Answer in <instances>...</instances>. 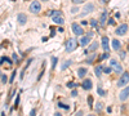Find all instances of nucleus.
<instances>
[{
    "label": "nucleus",
    "mask_w": 129,
    "mask_h": 116,
    "mask_svg": "<svg viewBox=\"0 0 129 116\" xmlns=\"http://www.w3.org/2000/svg\"><path fill=\"white\" fill-rule=\"evenodd\" d=\"M55 65H57V58L53 57V58H52V68H53V70L55 68Z\"/></svg>",
    "instance_id": "obj_24"
},
{
    "label": "nucleus",
    "mask_w": 129,
    "mask_h": 116,
    "mask_svg": "<svg viewBox=\"0 0 129 116\" xmlns=\"http://www.w3.org/2000/svg\"><path fill=\"white\" fill-rule=\"evenodd\" d=\"M129 83V72H124L117 81V86H125Z\"/></svg>",
    "instance_id": "obj_2"
},
{
    "label": "nucleus",
    "mask_w": 129,
    "mask_h": 116,
    "mask_svg": "<svg viewBox=\"0 0 129 116\" xmlns=\"http://www.w3.org/2000/svg\"><path fill=\"white\" fill-rule=\"evenodd\" d=\"M102 106H103V103H102V102H98V103H97V106H96V111L99 112L101 110H102Z\"/></svg>",
    "instance_id": "obj_22"
},
{
    "label": "nucleus",
    "mask_w": 129,
    "mask_h": 116,
    "mask_svg": "<svg viewBox=\"0 0 129 116\" xmlns=\"http://www.w3.org/2000/svg\"><path fill=\"white\" fill-rule=\"evenodd\" d=\"M14 76H16V71H13V75H12V77H10V81H13Z\"/></svg>",
    "instance_id": "obj_35"
},
{
    "label": "nucleus",
    "mask_w": 129,
    "mask_h": 116,
    "mask_svg": "<svg viewBox=\"0 0 129 116\" xmlns=\"http://www.w3.org/2000/svg\"><path fill=\"white\" fill-rule=\"evenodd\" d=\"M53 22L57 23V25H63V23H65V19H63L62 16H55V17H53Z\"/></svg>",
    "instance_id": "obj_12"
},
{
    "label": "nucleus",
    "mask_w": 129,
    "mask_h": 116,
    "mask_svg": "<svg viewBox=\"0 0 129 116\" xmlns=\"http://www.w3.org/2000/svg\"><path fill=\"white\" fill-rule=\"evenodd\" d=\"M111 44H112V48H114L115 50H120V48H121V44H120V41H119L117 39H114V40H112V43H111Z\"/></svg>",
    "instance_id": "obj_14"
},
{
    "label": "nucleus",
    "mask_w": 129,
    "mask_h": 116,
    "mask_svg": "<svg viewBox=\"0 0 129 116\" xmlns=\"http://www.w3.org/2000/svg\"><path fill=\"white\" fill-rule=\"evenodd\" d=\"M71 12H72V13H76V12H77V8H72Z\"/></svg>",
    "instance_id": "obj_36"
},
{
    "label": "nucleus",
    "mask_w": 129,
    "mask_h": 116,
    "mask_svg": "<svg viewBox=\"0 0 129 116\" xmlns=\"http://www.w3.org/2000/svg\"><path fill=\"white\" fill-rule=\"evenodd\" d=\"M97 48H98V43H97V41H94V43L91 44V46H88V49H87L85 52H87V53H91V52H94Z\"/></svg>",
    "instance_id": "obj_13"
},
{
    "label": "nucleus",
    "mask_w": 129,
    "mask_h": 116,
    "mask_svg": "<svg viewBox=\"0 0 129 116\" xmlns=\"http://www.w3.org/2000/svg\"><path fill=\"white\" fill-rule=\"evenodd\" d=\"M71 28H72V31H74L75 35H83V28L80 25H77V23H72L71 25Z\"/></svg>",
    "instance_id": "obj_5"
},
{
    "label": "nucleus",
    "mask_w": 129,
    "mask_h": 116,
    "mask_svg": "<svg viewBox=\"0 0 129 116\" xmlns=\"http://www.w3.org/2000/svg\"><path fill=\"white\" fill-rule=\"evenodd\" d=\"M97 92H98V94H99V96H105V94H106V92H105L102 88H98Z\"/></svg>",
    "instance_id": "obj_25"
},
{
    "label": "nucleus",
    "mask_w": 129,
    "mask_h": 116,
    "mask_svg": "<svg viewBox=\"0 0 129 116\" xmlns=\"http://www.w3.org/2000/svg\"><path fill=\"white\" fill-rule=\"evenodd\" d=\"M71 96H72V97H76V96H77V92H76V90H72Z\"/></svg>",
    "instance_id": "obj_33"
},
{
    "label": "nucleus",
    "mask_w": 129,
    "mask_h": 116,
    "mask_svg": "<svg viewBox=\"0 0 129 116\" xmlns=\"http://www.w3.org/2000/svg\"><path fill=\"white\" fill-rule=\"evenodd\" d=\"M7 81H8V79H7V75H3V83L5 84Z\"/></svg>",
    "instance_id": "obj_31"
},
{
    "label": "nucleus",
    "mask_w": 129,
    "mask_h": 116,
    "mask_svg": "<svg viewBox=\"0 0 129 116\" xmlns=\"http://www.w3.org/2000/svg\"><path fill=\"white\" fill-rule=\"evenodd\" d=\"M102 48L105 52H109L110 50V45H109V38L103 36L102 38Z\"/></svg>",
    "instance_id": "obj_10"
},
{
    "label": "nucleus",
    "mask_w": 129,
    "mask_h": 116,
    "mask_svg": "<svg viewBox=\"0 0 129 116\" xmlns=\"http://www.w3.org/2000/svg\"><path fill=\"white\" fill-rule=\"evenodd\" d=\"M91 26L96 27V26H97V21H96V19H92V21H91Z\"/></svg>",
    "instance_id": "obj_29"
},
{
    "label": "nucleus",
    "mask_w": 129,
    "mask_h": 116,
    "mask_svg": "<svg viewBox=\"0 0 129 116\" xmlns=\"http://www.w3.org/2000/svg\"><path fill=\"white\" fill-rule=\"evenodd\" d=\"M69 65H71V61H67V62H65V63H63V66H62V70H65L66 67H69Z\"/></svg>",
    "instance_id": "obj_27"
},
{
    "label": "nucleus",
    "mask_w": 129,
    "mask_h": 116,
    "mask_svg": "<svg viewBox=\"0 0 129 116\" xmlns=\"http://www.w3.org/2000/svg\"><path fill=\"white\" fill-rule=\"evenodd\" d=\"M111 71H112V67H111V66H105V67H103V72L110 74Z\"/></svg>",
    "instance_id": "obj_21"
},
{
    "label": "nucleus",
    "mask_w": 129,
    "mask_h": 116,
    "mask_svg": "<svg viewBox=\"0 0 129 116\" xmlns=\"http://www.w3.org/2000/svg\"><path fill=\"white\" fill-rule=\"evenodd\" d=\"M54 116H61V114H59V112H55V114H54Z\"/></svg>",
    "instance_id": "obj_37"
},
{
    "label": "nucleus",
    "mask_w": 129,
    "mask_h": 116,
    "mask_svg": "<svg viewBox=\"0 0 129 116\" xmlns=\"http://www.w3.org/2000/svg\"><path fill=\"white\" fill-rule=\"evenodd\" d=\"M49 17H55V16H62V12L61 10H52V12H49Z\"/></svg>",
    "instance_id": "obj_18"
},
{
    "label": "nucleus",
    "mask_w": 129,
    "mask_h": 116,
    "mask_svg": "<svg viewBox=\"0 0 129 116\" xmlns=\"http://www.w3.org/2000/svg\"><path fill=\"white\" fill-rule=\"evenodd\" d=\"M43 1H48V0H43Z\"/></svg>",
    "instance_id": "obj_40"
},
{
    "label": "nucleus",
    "mask_w": 129,
    "mask_h": 116,
    "mask_svg": "<svg viewBox=\"0 0 129 116\" xmlns=\"http://www.w3.org/2000/svg\"><path fill=\"white\" fill-rule=\"evenodd\" d=\"M110 66L112 67L116 72H119V74H120V72H123V67L119 65V63H117V61H116V59H114V58L110 61Z\"/></svg>",
    "instance_id": "obj_4"
},
{
    "label": "nucleus",
    "mask_w": 129,
    "mask_h": 116,
    "mask_svg": "<svg viewBox=\"0 0 129 116\" xmlns=\"http://www.w3.org/2000/svg\"><path fill=\"white\" fill-rule=\"evenodd\" d=\"M85 75H87V68H79V70H77V76H79V77H84V76H85Z\"/></svg>",
    "instance_id": "obj_16"
},
{
    "label": "nucleus",
    "mask_w": 129,
    "mask_h": 116,
    "mask_svg": "<svg viewBox=\"0 0 129 116\" xmlns=\"http://www.w3.org/2000/svg\"><path fill=\"white\" fill-rule=\"evenodd\" d=\"M128 31V25H120L119 27L116 28V35H125Z\"/></svg>",
    "instance_id": "obj_7"
},
{
    "label": "nucleus",
    "mask_w": 129,
    "mask_h": 116,
    "mask_svg": "<svg viewBox=\"0 0 129 116\" xmlns=\"http://www.w3.org/2000/svg\"><path fill=\"white\" fill-rule=\"evenodd\" d=\"M40 116H41V115H40Z\"/></svg>",
    "instance_id": "obj_41"
},
{
    "label": "nucleus",
    "mask_w": 129,
    "mask_h": 116,
    "mask_svg": "<svg viewBox=\"0 0 129 116\" xmlns=\"http://www.w3.org/2000/svg\"><path fill=\"white\" fill-rule=\"evenodd\" d=\"M80 43H81V45H88L89 43H91V36H84V38H81Z\"/></svg>",
    "instance_id": "obj_15"
},
{
    "label": "nucleus",
    "mask_w": 129,
    "mask_h": 116,
    "mask_svg": "<svg viewBox=\"0 0 129 116\" xmlns=\"http://www.w3.org/2000/svg\"><path fill=\"white\" fill-rule=\"evenodd\" d=\"M72 3L74 4H83V3H85V0H72Z\"/></svg>",
    "instance_id": "obj_26"
},
{
    "label": "nucleus",
    "mask_w": 129,
    "mask_h": 116,
    "mask_svg": "<svg viewBox=\"0 0 129 116\" xmlns=\"http://www.w3.org/2000/svg\"><path fill=\"white\" fill-rule=\"evenodd\" d=\"M129 97V86H127V88L124 90H121L120 92V94H119V98H120V101H127V98Z\"/></svg>",
    "instance_id": "obj_8"
},
{
    "label": "nucleus",
    "mask_w": 129,
    "mask_h": 116,
    "mask_svg": "<svg viewBox=\"0 0 129 116\" xmlns=\"http://www.w3.org/2000/svg\"><path fill=\"white\" fill-rule=\"evenodd\" d=\"M88 116H94V115H88Z\"/></svg>",
    "instance_id": "obj_39"
},
{
    "label": "nucleus",
    "mask_w": 129,
    "mask_h": 116,
    "mask_svg": "<svg viewBox=\"0 0 129 116\" xmlns=\"http://www.w3.org/2000/svg\"><path fill=\"white\" fill-rule=\"evenodd\" d=\"M17 21H18V23H19V25H26V22H27L26 14H23V13H19L18 16H17Z\"/></svg>",
    "instance_id": "obj_9"
},
{
    "label": "nucleus",
    "mask_w": 129,
    "mask_h": 116,
    "mask_svg": "<svg viewBox=\"0 0 129 116\" xmlns=\"http://www.w3.org/2000/svg\"><path fill=\"white\" fill-rule=\"evenodd\" d=\"M40 10H41V4L39 3V1H32V3L30 4V12H31V13L36 14V13H39Z\"/></svg>",
    "instance_id": "obj_3"
},
{
    "label": "nucleus",
    "mask_w": 129,
    "mask_h": 116,
    "mask_svg": "<svg viewBox=\"0 0 129 116\" xmlns=\"http://www.w3.org/2000/svg\"><path fill=\"white\" fill-rule=\"evenodd\" d=\"M81 85H83V88H84V89H87V90H89V89H92V80H89V79H87V80H84Z\"/></svg>",
    "instance_id": "obj_11"
},
{
    "label": "nucleus",
    "mask_w": 129,
    "mask_h": 116,
    "mask_svg": "<svg viewBox=\"0 0 129 116\" xmlns=\"http://www.w3.org/2000/svg\"><path fill=\"white\" fill-rule=\"evenodd\" d=\"M1 75H3V74H1V71H0V76H1Z\"/></svg>",
    "instance_id": "obj_38"
},
{
    "label": "nucleus",
    "mask_w": 129,
    "mask_h": 116,
    "mask_svg": "<svg viewBox=\"0 0 129 116\" xmlns=\"http://www.w3.org/2000/svg\"><path fill=\"white\" fill-rule=\"evenodd\" d=\"M114 23H115L114 18H110V19H109V25H114Z\"/></svg>",
    "instance_id": "obj_32"
},
{
    "label": "nucleus",
    "mask_w": 129,
    "mask_h": 116,
    "mask_svg": "<svg viewBox=\"0 0 129 116\" xmlns=\"http://www.w3.org/2000/svg\"><path fill=\"white\" fill-rule=\"evenodd\" d=\"M120 57L123 58V59H124V58H125V53H124V52H121V53H120Z\"/></svg>",
    "instance_id": "obj_34"
},
{
    "label": "nucleus",
    "mask_w": 129,
    "mask_h": 116,
    "mask_svg": "<svg viewBox=\"0 0 129 116\" xmlns=\"http://www.w3.org/2000/svg\"><path fill=\"white\" fill-rule=\"evenodd\" d=\"M88 103H89V107H92V104H93V98L92 97H88Z\"/></svg>",
    "instance_id": "obj_28"
},
{
    "label": "nucleus",
    "mask_w": 129,
    "mask_h": 116,
    "mask_svg": "<svg viewBox=\"0 0 129 116\" xmlns=\"http://www.w3.org/2000/svg\"><path fill=\"white\" fill-rule=\"evenodd\" d=\"M76 48H77V41L75 39H69V40H67V43H66V52H67V53L74 52Z\"/></svg>",
    "instance_id": "obj_1"
},
{
    "label": "nucleus",
    "mask_w": 129,
    "mask_h": 116,
    "mask_svg": "<svg viewBox=\"0 0 129 116\" xmlns=\"http://www.w3.org/2000/svg\"><path fill=\"white\" fill-rule=\"evenodd\" d=\"M67 86H69V88H75V86H77V85L74 84V83H69V84H67Z\"/></svg>",
    "instance_id": "obj_30"
},
{
    "label": "nucleus",
    "mask_w": 129,
    "mask_h": 116,
    "mask_svg": "<svg viewBox=\"0 0 129 116\" xmlns=\"http://www.w3.org/2000/svg\"><path fill=\"white\" fill-rule=\"evenodd\" d=\"M106 17H107V13H106V12H103L102 16H101V18H99L101 25H106Z\"/></svg>",
    "instance_id": "obj_19"
},
{
    "label": "nucleus",
    "mask_w": 129,
    "mask_h": 116,
    "mask_svg": "<svg viewBox=\"0 0 129 116\" xmlns=\"http://www.w3.org/2000/svg\"><path fill=\"white\" fill-rule=\"evenodd\" d=\"M109 56H110V54L107 53V52H106V53H103L102 56H101V57L98 58V59H99V61H103V59H106V58H109Z\"/></svg>",
    "instance_id": "obj_23"
},
{
    "label": "nucleus",
    "mask_w": 129,
    "mask_h": 116,
    "mask_svg": "<svg viewBox=\"0 0 129 116\" xmlns=\"http://www.w3.org/2000/svg\"><path fill=\"white\" fill-rule=\"evenodd\" d=\"M94 72H96V75L99 77L101 75H102V72H103V66H97L96 70H94Z\"/></svg>",
    "instance_id": "obj_17"
},
{
    "label": "nucleus",
    "mask_w": 129,
    "mask_h": 116,
    "mask_svg": "<svg viewBox=\"0 0 129 116\" xmlns=\"http://www.w3.org/2000/svg\"><path fill=\"white\" fill-rule=\"evenodd\" d=\"M58 107L66 110V111H69V110H70V106H69V104H63L62 102H58Z\"/></svg>",
    "instance_id": "obj_20"
},
{
    "label": "nucleus",
    "mask_w": 129,
    "mask_h": 116,
    "mask_svg": "<svg viewBox=\"0 0 129 116\" xmlns=\"http://www.w3.org/2000/svg\"><path fill=\"white\" fill-rule=\"evenodd\" d=\"M93 9H94V5L93 4H85V7H84V9H83V12H81V16H87L88 13H91V12H93Z\"/></svg>",
    "instance_id": "obj_6"
}]
</instances>
